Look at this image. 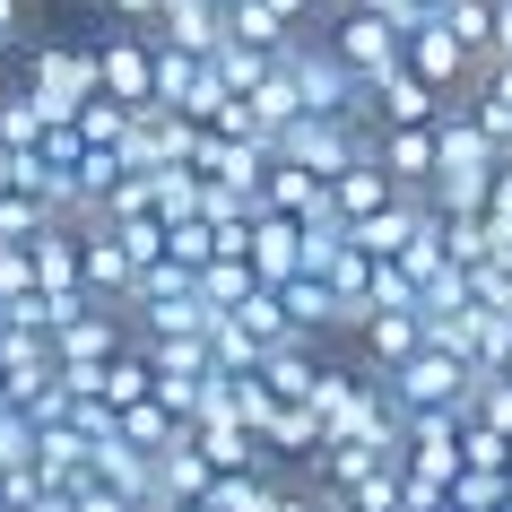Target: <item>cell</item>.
<instances>
[{"label": "cell", "instance_id": "cell-1", "mask_svg": "<svg viewBox=\"0 0 512 512\" xmlns=\"http://www.w3.org/2000/svg\"><path fill=\"white\" fill-rule=\"evenodd\" d=\"M322 35L339 44V61H348L365 87H374L382 70H400V61H408V27H400V18H382V9H365V0H339V18H330Z\"/></svg>", "mask_w": 512, "mask_h": 512}, {"label": "cell", "instance_id": "cell-2", "mask_svg": "<svg viewBox=\"0 0 512 512\" xmlns=\"http://www.w3.org/2000/svg\"><path fill=\"white\" fill-rule=\"evenodd\" d=\"M469 391H478V365L460 348H443V339H426L408 365H391V400L400 408H460Z\"/></svg>", "mask_w": 512, "mask_h": 512}, {"label": "cell", "instance_id": "cell-3", "mask_svg": "<svg viewBox=\"0 0 512 512\" xmlns=\"http://www.w3.org/2000/svg\"><path fill=\"white\" fill-rule=\"evenodd\" d=\"M27 87L53 122H79V105L96 96V44H35L27 53Z\"/></svg>", "mask_w": 512, "mask_h": 512}, {"label": "cell", "instance_id": "cell-4", "mask_svg": "<svg viewBox=\"0 0 512 512\" xmlns=\"http://www.w3.org/2000/svg\"><path fill=\"white\" fill-rule=\"evenodd\" d=\"M96 87L122 96V105H157V27L96 35Z\"/></svg>", "mask_w": 512, "mask_h": 512}, {"label": "cell", "instance_id": "cell-5", "mask_svg": "<svg viewBox=\"0 0 512 512\" xmlns=\"http://www.w3.org/2000/svg\"><path fill=\"white\" fill-rule=\"evenodd\" d=\"M408 70H426V79L443 87V96H460V87H469V79L486 70V53L452 27V18H443V9H434L426 27H408Z\"/></svg>", "mask_w": 512, "mask_h": 512}, {"label": "cell", "instance_id": "cell-6", "mask_svg": "<svg viewBox=\"0 0 512 512\" xmlns=\"http://www.w3.org/2000/svg\"><path fill=\"white\" fill-rule=\"evenodd\" d=\"M122 348H131V313H122L113 296L53 330V365H105V356H122Z\"/></svg>", "mask_w": 512, "mask_h": 512}, {"label": "cell", "instance_id": "cell-7", "mask_svg": "<svg viewBox=\"0 0 512 512\" xmlns=\"http://www.w3.org/2000/svg\"><path fill=\"white\" fill-rule=\"evenodd\" d=\"M356 348H365V365H408V356L426 348V304H374L365 313V330H356Z\"/></svg>", "mask_w": 512, "mask_h": 512}, {"label": "cell", "instance_id": "cell-8", "mask_svg": "<svg viewBox=\"0 0 512 512\" xmlns=\"http://www.w3.org/2000/svg\"><path fill=\"white\" fill-rule=\"evenodd\" d=\"M443 105H452V96H443L426 70H408V61L374 79V122L382 131H400V122H443Z\"/></svg>", "mask_w": 512, "mask_h": 512}, {"label": "cell", "instance_id": "cell-9", "mask_svg": "<svg viewBox=\"0 0 512 512\" xmlns=\"http://www.w3.org/2000/svg\"><path fill=\"white\" fill-rule=\"evenodd\" d=\"M400 174H391V165H382V148H374V157H348V165H339V174H330V209H339V217H348V226H356V217H374V209H391V200H400Z\"/></svg>", "mask_w": 512, "mask_h": 512}, {"label": "cell", "instance_id": "cell-10", "mask_svg": "<svg viewBox=\"0 0 512 512\" xmlns=\"http://www.w3.org/2000/svg\"><path fill=\"white\" fill-rule=\"evenodd\" d=\"M252 270L270 278V287H287V278L304 270V217H287V209H252Z\"/></svg>", "mask_w": 512, "mask_h": 512}, {"label": "cell", "instance_id": "cell-11", "mask_svg": "<svg viewBox=\"0 0 512 512\" xmlns=\"http://www.w3.org/2000/svg\"><path fill=\"white\" fill-rule=\"evenodd\" d=\"M191 443L209 452L217 478H226V469H278L270 443H261V426H243V417H191Z\"/></svg>", "mask_w": 512, "mask_h": 512}, {"label": "cell", "instance_id": "cell-12", "mask_svg": "<svg viewBox=\"0 0 512 512\" xmlns=\"http://www.w3.org/2000/svg\"><path fill=\"white\" fill-rule=\"evenodd\" d=\"M209 486H217V469H209V452H200L191 426H183V434L157 452V504H200Z\"/></svg>", "mask_w": 512, "mask_h": 512}, {"label": "cell", "instance_id": "cell-13", "mask_svg": "<svg viewBox=\"0 0 512 512\" xmlns=\"http://www.w3.org/2000/svg\"><path fill=\"white\" fill-rule=\"evenodd\" d=\"M79 270H87V287H96V296L122 304V296H131V278H139V261H131V243L113 235L105 217H87V261H79Z\"/></svg>", "mask_w": 512, "mask_h": 512}, {"label": "cell", "instance_id": "cell-14", "mask_svg": "<svg viewBox=\"0 0 512 512\" xmlns=\"http://www.w3.org/2000/svg\"><path fill=\"white\" fill-rule=\"evenodd\" d=\"M261 443H270L278 469H304V460H313V443H322V417H313L304 400H278L270 417H261Z\"/></svg>", "mask_w": 512, "mask_h": 512}, {"label": "cell", "instance_id": "cell-15", "mask_svg": "<svg viewBox=\"0 0 512 512\" xmlns=\"http://www.w3.org/2000/svg\"><path fill=\"white\" fill-rule=\"evenodd\" d=\"M261 200H270V209H287V217H322V209H330V174H313V165H296V157H270Z\"/></svg>", "mask_w": 512, "mask_h": 512}, {"label": "cell", "instance_id": "cell-16", "mask_svg": "<svg viewBox=\"0 0 512 512\" xmlns=\"http://www.w3.org/2000/svg\"><path fill=\"white\" fill-rule=\"evenodd\" d=\"M322 339H278L270 356H261V374H270V391L278 400H313V382H322Z\"/></svg>", "mask_w": 512, "mask_h": 512}, {"label": "cell", "instance_id": "cell-17", "mask_svg": "<svg viewBox=\"0 0 512 512\" xmlns=\"http://www.w3.org/2000/svg\"><path fill=\"white\" fill-rule=\"evenodd\" d=\"M382 165H391L408 191H426V183H434V165H443V148H434V122H400V131H382Z\"/></svg>", "mask_w": 512, "mask_h": 512}, {"label": "cell", "instance_id": "cell-18", "mask_svg": "<svg viewBox=\"0 0 512 512\" xmlns=\"http://www.w3.org/2000/svg\"><path fill=\"white\" fill-rule=\"evenodd\" d=\"M278 296H287L296 330H313V339H330V330H339V287H330L322 270H296L287 287H278Z\"/></svg>", "mask_w": 512, "mask_h": 512}, {"label": "cell", "instance_id": "cell-19", "mask_svg": "<svg viewBox=\"0 0 512 512\" xmlns=\"http://www.w3.org/2000/svg\"><path fill=\"white\" fill-rule=\"evenodd\" d=\"M278 495H287V478H278V469H226V478L209 486L217 512H278Z\"/></svg>", "mask_w": 512, "mask_h": 512}, {"label": "cell", "instance_id": "cell-20", "mask_svg": "<svg viewBox=\"0 0 512 512\" xmlns=\"http://www.w3.org/2000/svg\"><path fill=\"white\" fill-rule=\"evenodd\" d=\"M209 79V53H191L174 35H157V105H191V87Z\"/></svg>", "mask_w": 512, "mask_h": 512}, {"label": "cell", "instance_id": "cell-21", "mask_svg": "<svg viewBox=\"0 0 512 512\" xmlns=\"http://www.w3.org/2000/svg\"><path fill=\"white\" fill-rule=\"evenodd\" d=\"M252 287H270V278L252 270V252H217L209 270H200V296H209V304H217V313H235V304H243V296H252Z\"/></svg>", "mask_w": 512, "mask_h": 512}, {"label": "cell", "instance_id": "cell-22", "mask_svg": "<svg viewBox=\"0 0 512 512\" xmlns=\"http://www.w3.org/2000/svg\"><path fill=\"white\" fill-rule=\"evenodd\" d=\"M209 61H217V79L235 87V96H252V87H261V79L278 70V53H270V44H243V35H226V44H217Z\"/></svg>", "mask_w": 512, "mask_h": 512}, {"label": "cell", "instance_id": "cell-23", "mask_svg": "<svg viewBox=\"0 0 512 512\" xmlns=\"http://www.w3.org/2000/svg\"><path fill=\"white\" fill-rule=\"evenodd\" d=\"M44 122H53V113L35 105V87H27V79H18V87H9V96H0V139H9L18 157H27L35 139H44Z\"/></svg>", "mask_w": 512, "mask_h": 512}, {"label": "cell", "instance_id": "cell-24", "mask_svg": "<svg viewBox=\"0 0 512 512\" xmlns=\"http://www.w3.org/2000/svg\"><path fill=\"white\" fill-rule=\"evenodd\" d=\"M44 217H53V209H44V191H35V183H0V235H9V243H27Z\"/></svg>", "mask_w": 512, "mask_h": 512}, {"label": "cell", "instance_id": "cell-25", "mask_svg": "<svg viewBox=\"0 0 512 512\" xmlns=\"http://www.w3.org/2000/svg\"><path fill=\"white\" fill-rule=\"evenodd\" d=\"M469 304L512 313V261H478V270H469Z\"/></svg>", "mask_w": 512, "mask_h": 512}, {"label": "cell", "instance_id": "cell-26", "mask_svg": "<svg viewBox=\"0 0 512 512\" xmlns=\"http://www.w3.org/2000/svg\"><path fill=\"white\" fill-rule=\"evenodd\" d=\"M18 296H35V252L0 235V304H18Z\"/></svg>", "mask_w": 512, "mask_h": 512}, {"label": "cell", "instance_id": "cell-27", "mask_svg": "<svg viewBox=\"0 0 512 512\" xmlns=\"http://www.w3.org/2000/svg\"><path fill=\"white\" fill-rule=\"evenodd\" d=\"M443 18H452V27L469 35L478 53H486V44H495V0H443Z\"/></svg>", "mask_w": 512, "mask_h": 512}, {"label": "cell", "instance_id": "cell-28", "mask_svg": "<svg viewBox=\"0 0 512 512\" xmlns=\"http://www.w3.org/2000/svg\"><path fill=\"white\" fill-rule=\"evenodd\" d=\"M113 9V27H157L165 18V0H105Z\"/></svg>", "mask_w": 512, "mask_h": 512}, {"label": "cell", "instance_id": "cell-29", "mask_svg": "<svg viewBox=\"0 0 512 512\" xmlns=\"http://www.w3.org/2000/svg\"><path fill=\"white\" fill-rule=\"evenodd\" d=\"M18 35H27V0H0V53H9Z\"/></svg>", "mask_w": 512, "mask_h": 512}, {"label": "cell", "instance_id": "cell-30", "mask_svg": "<svg viewBox=\"0 0 512 512\" xmlns=\"http://www.w3.org/2000/svg\"><path fill=\"white\" fill-rule=\"evenodd\" d=\"M495 53L512 61V0H495V44H486V61H495Z\"/></svg>", "mask_w": 512, "mask_h": 512}, {"label": "cell", "instance_id": "cell-31", "mask_svg": "<svg viewBox=\"0 0 512 512\" xmlns=\"http://www.w3.org/2000/svg\"><path fill=\"white\" fill-rule=\"evenodd\" d=\"M165 512H217V504H209V495H200V504H165Z\"/></svg>", "mask_w": 512, "mask_h": 512}, {"label": "cell", "instance_id": "cell-32", "mask_svg": "<svg viewBox=\"0 0 512 512\" xmlns=\"http://www.w3.org/2000/svg\"><path fill=\"white\" fill-rule=\"evenodd\" d=\"M0 512H27V504H0Z\"/></svg>", "mask_w": 512, "mask_h": 512}, {"label": "cell", "instance_id": "cell-33", "mask_svg": "<svg viewBox=\"0 0 512 512\" xmlns=\"http://www.w3.org/2000/svg\"><path fill=\"white\" fill-rule=\"evenodd\" d=\"M426 512H452V504H426Z\"/></svg>", "mask_w": 512, "mask_h": 512}]
</instances>
